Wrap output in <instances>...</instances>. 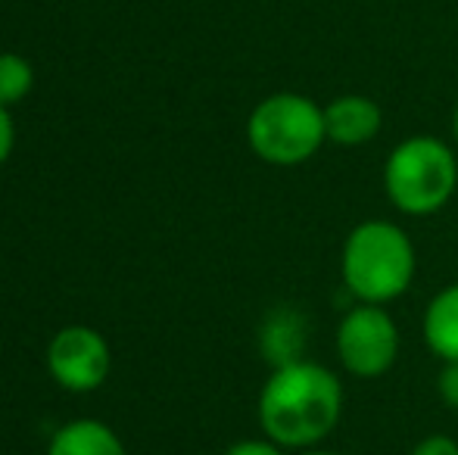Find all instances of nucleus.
<instances>
[{
  "label": "nucleus",
  "instance_id": "nucleus-1",
  "mask_svg": "<svg viewBox=\"0 0 458 455\" xmlns=\"http://www.w3.org/2000/svg\"><path fill=\"white\" fill-rule=\"evenodd\" d=\"M344 415V383L309 358L281 362L259 393V425L281 450H315Z\"/></svg>",
  "mask_w": 458,
  "mask_h": 455
},
{
  "label": "nucleus",
  "instance_id": "nucleus-2",
  "mask_svg": "<svg viewBox=\"0 0 458 455\" xmlns=\"http://www.w3.org/2000/svg\"><path fill=\"white\" fill-rule=\"evenodd\" d=\"M415 247L396 222L368 219L346 234L340 274L359 303L384 306L403 297L415 278Z\"/></svg>",
  "mask_w": 458,
  "mask_h": 455
},
{
  "label": "nucleus",
  "instance_id": "nucleus-3",
  "mask_svg": "<svg viewBox=\"0 0 458 455\" xmlns=\"http://www.w3.org/2000/svg\"><path fill=\"white\" fill-rule=\"evenodd\" d=\"M458 188V156L440 138L415 134L399 140L384 163V190L405 215H434Z\"/></svg>",
  "mask_w": 458,
  "mask_h": 455
},
{
  "label": "nucleus",
  "instance_id": "nucleus-4",
  "mask_svg": "<svg viewBox=\"0 0 458 455\" xmlns=\"http://www.w3.org/2000/svg\"><path fill=\"white\" fill-rule=\"evenodd\" d=\"M247 140L259 159L272 165H300L327 140L325 106L302 94H272L247 122Z\"/></svg>",
  "mask_w": 458,
  "mask_h": 455
},
{
  "label": "nucleus",
  "instance_id": "nucleus-5",
  "mask_svg": "<svg viewBox=\"0 0 458 455\" xmlns=\"http://www.w3.org/2000/svg\"><path fill=\"white\" fill-rule=\"evenodd\" d=\"M337 356L352 377H380L399 356V328L384 306L359 303L337 328Z\"/></svg>",
  "mask_w": 458,
  "mask_h": 455
},
{
  "label": "nucleus",
  "instance_id": "nucleus-6",
  "mask_svg": "<svg viewBox=\"0 0 458 455\" xmlns=\"http://www.w3.org/2000/svg\"><path fill=\"white\" fill-rule=\"evenodd\" d=\"M47 365L56 383L75 393L94 390L109 375V346L91 328H63L47 350Z\"/></svg>",
  "mask_w": 458,
  "mask_h": 455
},
{
  "label": "nucleus",
  "instance_id": "nucleus-7",
  "mask_svg": "<svg viewBox=\"0 0 458 455\" xmlns=\"http://www.w3.org/2000/svg\"><path fill=\"white\" fill-rule=\"evenodd\" d=\"M384 113L365 94H344L325 106V131L331 144L362 147L380 131Z\"/></svg>",
  "mask_w": 458,
  "mask_h": 455
},
{
  "label": "nucleus",
  "instance_id": "nucleus-8",
  "mask_svg": "<svg viewBox=\"0 0 458 455\" xmlns=\"http://www.w3.org/2000/svg\"><path fill=\"white\" fill-rule=\"evenodd\" d=\"M421 334L434 356L443 362H458V284L443 287L428 303Z\"/></svg>",
  "mask_w": 458,
  "mask_h": 455
},
{
  "label": "nucleus",
  "instance_id": "nucleus-9",
  "mask_svg": "<svg viewBox=\"0 0 458 455\" xmlns=\"http://www.w3.org/2000/svg\"><path fill=\"white\" fill-rule=\"evenodd\" d=\"M47 455H125V446L106 425L85 418L60 427Z\"/></svg>",
  "mask_w": 458,
  "mask_h": 455
},
{
  "label": "nucleus",
  "instance_id": "nucleus-10",
  "mask_svg": "<svg viewBox=\"0 0 458 455\" xmlns=\"http://www.w3.org/2000/svg\"><path fill=\"white\" fill-rule=\"evenodd\" d=\"M31 66L16 54H0V104H19L31 91Z\"/></svg>",
  "mask_w": 458,
  "mask_h": 455
},
{
  "label": "nucleus",
  "instance_id": "nucleus-11",
  "mask_svg": "<svg viewBox=\"0 0 458 455\" xmlns=\"http://www.w3.org/2000/svg\"><path fill=\"white\" fill-rule=\"evenodd\" d=\"M437 393H440L443 406L458 412V362H443L440 377H437Z\"/></svg>",
  "mask_w": 458,
  "mask_h": 455
},
{
  "label": "nucleus",
  "instance_id": "nucleus-12",
  "mask_svg": "<svg viewBox=\"0 0 458 455\" xmlns=\"http://www.w3.org/2000/svg\"><path fill=\"white\" fill-rule=\"evenodd\" d=\"M411 455H458V443L446 434H430L411 450Z\"/></svg>",
  "mask_w": 458,
  "mask_h": 455
},
{
  "label": "nucleus",
  "instance_id": "nucleus-13",
  "mask_svg": "<svg viewBox=\"0 0 458 455\" xmlns=\"http://www.w3.org/2000/svg\"><path fill=\"white\" fill-rule=\"evenodd\" d=\"M225 455H284V450L275 440H241Z\"/></svg>",
  "mask_w": 458,
  "mask_h": 455
},
{
  "label": "nucleus",
  "instance_id": "nucleus-14",
  "mask_svg": "<svg viewBox=\"0 0 458 455\" xmlns=\"http://www.w3.org/2000/svg\"><path fill=\"white\" fill-rule=\"evenodd\" d=\"M10 150H13V119L6 113V106L0 104V163L10 156Z\"/></svg>",
  "mask_w": 458,
  "mask_h": 455
},
{
  "label": "nucleus",
  "instance_id": "nucleus-15",
  "mask_svg": "<svg viewBox=\"0 0 458 455\" xmlns=\"http://www.w3.org/2000/svg\"><path fill=\"white\" fill-rule=\"evenodd\" d=\"M300 455H340V452H327V450H302Z\"/></svg>",
  "mask_w": 458,
  "mask_h": 455
},
{
  "label": "nucleus",
  "instance_id": "nucleus-16",
  "mask_svg": "<svg viewBox=\"0 0 458 455\" xmlns=\"http://www.w3.org/2000/svg\"><path fill=\"white\" fill-rule=\"evenodd\" d=\"M453 131H455V144H458V104H455V113H453Z\"/></svg>",
  "mask_w": 458,
  "mask_h": 455
}]
</instances>
